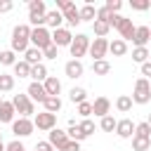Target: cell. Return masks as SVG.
<instances>
[{
    "label": "cell",
    "mask_w": 151,
    "mask_h": 151,
    "mask_svg": "<svg viewBox=\"0 0 151 151\" xmlns=\"http://www.w3.org/2000/svg\"><path fill=\"white\" fill-rule=\"evenodd\" d=\"M47 142L54 146V151H64V146H66L71 139H68V134H66L64 130L54 127V130H50V139H47Z\"/></svg>",
    "instance_id": "8"
},
{
    "label": "cell",
    "mask_w": 151,
    "mask_h": 151,
    "mask_svg": "<svg viewBox=\"0 0 151 151\" xmlns=\"http://www.w3.org/2000/svg\"><path fill=\"white\" fill-rule=\"evenodd\" d=\"M109 111H111V101H109L106 97H97V99L92 101V113H94V116L104 118V116H109Z\"/></svg>",
    "instance_id": "14"
},
{
    "label": "cell",
    "mask_w": 151,
    "mask_h": 151,
    "mask_svg": "<svg viewBox=\"0 0 151 151\" xmlns=\"http://www.w3.org/2000/svg\"><path fill=\"white\" fill-rule=\"evenodd\" d=\"M42 57H45V54H42L38 47H28V50H26V59H24V61H28L31 66H38Z\"/></svg>",
    "instance_id": "24"
},
{
    "label": "cell",
    "mask_w": 151,
    "mask_h": 151,
    "mask_svg": "<svg viewBox=\"0 0 151 151\" xmlns=\"http://www.w3.org/2000/svg\"><path fill=\"white\" fill-rule=\"evenodd\" d=\"M61 21H64V14H61L59 9H54V12H47V14H45V24H47V26H52L54 31H57V28H61Z\"/></svg>",
    "instance_id": "20"
},
{
    "label": "cell",
    "mask_w": 151,
    "mask_h": 151,
    "mask_svg": "<svg viewBox=\"0 0 151 151\" xmlns=\"http://www.w3.org/2000/svg\"><path fill=\"white\" fill-rule=\"evenodd\" d=\"M68 50H71V57L80 61V57H85V52H90V38H87L85 33H78V35L73 38V42H71Z\"/></svg>",
    "instance_id": "4"
},
{
    "label": "cell",
    "mask_w": 151,
    "mask_h": 151,
    "mask_svg": "<svg viewBox=\"0 0 151 151\" xmlns=\"http://www.w3.org/2000/svg\"><path fill=\"white\" fill-rule=\"evenodd\" d=\"M142 76H151V61L142 64Z\"/></svg>",
    "instance_id": "51"
},
{
    "label": "cell",
    "mask_w": 151,
    "mask_h": 151,
    "mask_svg": "<svg viewBox=\"0 0 151 151\" xmlns=\"http://www.w3.org/2000/svg\"><path fill=\"white\" fill-rule=\"evenodd\" d=\"M28 97H31V101H40V104H45V99H47L45 85H42V83H31V85H28Z\"/></svg>",
    "instance_id": "13"
},
{
    "label": "cell",
    "mask_w": 151,
    "mask_h": 151,
    "mask_svg": "<svg viewBox=\"0 0 151 151\" xmlns=\"http://www.w3.org/2000/svg\"><path fill=\"white\" fill-rule=\"evenodd\" d=\"M132 149L134 151H149L151 149V139H146V137H132Z\"/></svg>",
    "instance_id": "30"
},
{
    "label": "cell",
    "mask_w": 151,
    "mask_h": 151,
    "mask_svg": "<svg viewBox=\"0 0 151 151\" xmlns=\"http://www.w3.org/2000/svg\"><path fill=\"white\" fill-rule=\"evenodd\" d=\"M151 99V83L146 78H139L134 83V92H132V101L134 104H146Z\"/></svg>",
    "instance_id": "3"
},
{
    "label": "cell",
    "mask_w": 151,
    "mask_h": 151,
    "mask_svg": "<svg viewBox=\"0 0 151 151\" xmlns=\"http://www.w3.org/2000/svg\"><path fill=\"white\" fill-rule=\"evenodd\" d=\"M99 125H101V130H104V132H113V130H116V125H118V120H113L111 116H104Z\"/></svg>",
    "instance_id": "38"
},
{
    "label": "cell",
    "mask_w": 151,
    "mask_h": 151,
    "mask_svg": "<svg viewBox=\"0 0 151 151\" xmlns=\"http://www.w3.org/2000/svg\"><path fill=\"white\" fill-rule=\"evenodd\" d=\"M71 42H73V35H71V31L68 28H57L54 33H52V45L54 47H71Z\"/></svg>",
    "instance_id": "9"
},
{
    "label": "cell",
    "mask_w": 151,
    "mask_h": 151,
    "mask_svg": "<svg viewBox=\"0 0 151 151\" xmlns=\"http://www.w3.org/2000/svg\"><path fill=\"white\" fill-rule=\"evenodd\" d=\"M0 151H7V146H5V144H0Z\"/></svg>",
    "instance_id": "52"
},
{
    "label": "cell",
    "mask_w": 151,
    "mask_h": 151,
    "mask_svg": "<svg viewBox=\"0 0 151 151\" xmlns=\"http://www.w3.org/2000/svg\"><path fill=\"white\" fill-rule=\"evenodd\" d=\"M31 78H33V83H45L50 76H47V68H45V64H38V66H33L31 68Z\"/></svg>",
    "instance_id": "23"
},
{
    "label": "cell",
    "mask_w": 151,
    "mask_h": 151,
    "mask_svg": "<svg viewBox=\"0 0 151 151\" xmlns=\"http://www.w3.org/2000/svg\"><path fill=\"white\" fill-rule=\"evenodd\" d=\"M149 40H151V28H149V26H137L132 42H134L137 47H146V42H149Z\"/></svg>",
    "instance_id": "15"
},
{
    "label": "cell",
    "mask_w": 151,
    "mask_h": 151,
    "mask_svg": "<svg viewBox=\"0 0 151 151\" xmlns=\"http://www.w3.org/2000/svg\"><path fill=\"white\" fill-rule=\"evenodd\" d=\"M31 64L28 61H17L14 64V76H19V78H31Z\"/></svg>",
    "instance_id": "25"
},
{
    "label": "cell",
    "mask_w": 151,
    "mask_h": 151,
    "mask_svg": "<svg viewBox=\"0 0 151 151\" xmlns=\"http://www.w3.org/2000/svg\"><path fill=\"white\" fill-rule=\"evenodd\" d=\"M149 0H130V7L132 9H137V12H144V9H149Z\"/></svg>",
    "instance_id": "39"
},
{
    "label": "cell",
    "mask_w": 151,
    "mask_h": 151,
    "mask_svg": "<svg viewBox=\"0 0 151 151\" xmlns=\"http://www.w3.org/2000/svg\"><path fill=\"white\" fill-rule=\"evenodd\" d=\"M31 42H33V47H38L40 52H45L47 47H52V33H50L45 26L33 28V31H31Z\"/></svg>",
    "instance_id": "2"
},
{
    "label": "cell",
    "mask_w": 151,
    "mask_h": 151,
    "mask_svg": "<svg viewBox=\"0 0 151 151\" xmlns=\"http://www.w3.org/2000/svg\"><path fill=\"white\" fill-rule=\"evenodd\" d=\"M14 113H17L14 104L12 101H2V106H0V123H14Z\"/></svg>",
    "instance_id": "16"
},
{
    "label": "cell",
    "mask_w": 151,
    "mask_h": 151,
    "mask_svg": "<svg viewBox=\"0 0 151 151\" xmlns=\"http://www.w3.org/2000/svg\"><path fill=\"white\" fill-rule=\"evenodd\" d=\"M80 130H83V132H85V134H87V137H90V134H92V132H94V123H92V120H90V118H85V120H83V123H80Z\"/></svg>",
    "instance_id": "41"
},
{
    "label": "cell",
    "mask_w": 151,
    "mask_h": 151,
    "mask_svg": "<svg viewBox=\"0 0 151 151\" xmlns=\"http://www.w3.org/2000/svg\"><path fill=\"white\" fill-rule=\"evenodd\" d=\"M92 19H97V7H92L87 2L80 7V21H92Z\"/></svg>",
    "instance_id": "27"
},
{
    "label": "cell",
    "mask_w": 151,
    "mask_h": 151,
    "mask_svg": "<svg viewBox=\"0 0 151 151\" xmlns=\"http://www.w3.org/2000/svg\"><path fill=\"white\" fill-rule=\"evenodd\" d=\"M85 97H87V92H85L83 87H73V90L68 92V99H71L73 104H83V101H85Z\"/></svg>",
    "instance_id": "31"
},
{
    "label": "cell",
    "mask_w": 151,
    "mask_h": 151,
    "mask_svg": "<svg viewBox=\"0 0 151 151\" xmlns=\"http://www.w3.org/2000/svg\"><path fill=\"white\" fill-rule=\"evenodd\" d=\"M33 125L38 127V130H54V125H57V116L54 113H47V111H42V113H38L35 116V120H33Z\"/></svg>",
    "instance_id": "7"
},
{
    "label": "cell",
    "mask_w": 151,
    "mask_h": 151,
    "mask_svg": "<svg viewBox=\"0 0 151 151\" xmlns=\"http://www.w3.org/2000/svg\"><path fill=\"white\" fill-rule=\"evenodd\" d=\"M0 106H2V94H0Z\"/></svg>",
    "instance_id": "54"
},
{
    "label": "cell",
    "mask_w": 151,
    "mask_h": 151,
    "mask_svg": "<svg viewBox=\"0 0 151 151\" xmlns=\"http://www.w3.org/2000/svg\"><path fill=\"white\" fill-rule=\"evenodd\" d=\"M28 14H35V17H45V2L42 0H31L28 2Z\"/></svg>",
    "instance_id": "26"
},
{
    "label": "cell",
    "mask_w": 151,
    "mask_h": 151,
    "mask_svg": "<svg viewBox=\"0 0 151 151\" xmlns=\"http://www.w3.org/2000/svg\"><path fill=\"white\" fill-rule=\"evenodd\" d=\"M73 2L71 0H57V7H59V12H64V9H68Z\"/></svg>",
    "instance_id": "49"
},
{
    "label": "cell",
    "mask_w": 151,
    "mask_h": 151,
    "mask_svg": "<svg viewBox=\"0 0 151 151\" xmlns=\"http://www.w3.org/2000/svg\"><path fill=\"white\" fill-rule=\"evenodd\" d=\"M42 54H45V59H57V57H59V47H54V45H52V47H47Z\"/></svg>",
    "instance_id": "44"
},
{
    "label": "cell",
    "mask_w": 151,
    "mask_h": 151,
    "mask_svg": "<svg viewBox=\"0 0 151 151\" xmlns=\"http://www.w3.org/2000/svg\"><path fill=\"white\" fill-rule=\"evenodd\" d=\"M33 120H28V118H19V120H14L12 123V132L17 134V137H28L31 132H33Z\"/></svg>",
    "instance_id": "10"
},
{
    "label": "cell",
    "mask_w": 151,
    "mask_h": 151,
    "mask_svg": "<svg viewBox=\"0 0 151 151\" xmlns=\"http://www.w3.org/2000/svg\"><path fill=\"white\" fill-rule=\"evenodd\" d=\"M7 151H26V146H24L19 139H14V142H9V144H7Z\"/></svg>",
    "instance_id": "45"
},
{
    "label": "cell",
    "mask_w": 151,
    "mask_h": 151,
    "mask_svg": "<svg viewBox=\"0 0 151 151\" xmlns=\"http://www.w3.org/2000/svg\"><path fill=\"white\" fill-rule=\"evenodd\" d=\"M120 7H123V2H120V0H109V2H106V9H109L111 14H118V9H120Z\"/></svg>",
    "instance_id": "42"
},
{
    "label": "cell",
    "mask_w": 151,
    "mask_h": 151,
    "mask_svg": "<svg viewBox=\"0 0 151 151\" xmlns=\"http://www.w3.org/2000/svg\"><path fill=\"white\" fill-rule=\"evenodd\" d=\"M66 134H68V139H73V142H83L87 134L80 130V125H76V120H68V130H66Z\"/></svg>",
    "instance_id": "21"
},
{
    "label": "cell",
    "mask_w": 151,
    "mask_h": 151,
    "mask_svg": "<svg viewBox=\"0 0 151 151\" xmlns=\"http://www.w3.org/2000/svg\"><path fill=\"white\" fill-rule=\"evenodd\" d=\"M64 71H66V76L68 78H80L83 76V64L78 61V59H71V61H66V66H64Z\"/></svg>",
    "instance_id": "17"
},
{
    "label": "cell",
    "mask_w": 151,
    "mask_h": 151,
    "mask_svg": "<svg viewBox=\"0 0 151 151\" xmlns=\"http://www.w3.org/2000/svg\"><path fill=\"white\" fill-rule=\"evenodd\" d=\"M0 144H2V137H0Z\"/></svg>",
    "instance_id": "55"
},
{
    "label": "cell",
    "mask_w": 151,
    "mask_h": 151,
    "mask_svg": "<svg viewBox=\"0 0 151 151\" xmlns=\"http://www.w3.org/2000/svg\"><path fill=\"white\" fill-rule=\"evenodd\" d=\"M61 14H64V19L68 21V26H78V24H80V9H78L76 5H71V7L64 9Z\"/></svg>",
    "instance_id": "19"
},
{
    "label": "cell",
    "mask_w": 151,
    "mask_h": 151,
    "mask_svg": "<svg viewBox=\"0 0 151 151\" xmlns=\"http://www.w3.org/2000/svg\"><path fill=\"white\" fill-rule=\"evenodd\" d=\"M116 109H118V111H123V113H127V111L132 109V97H127V94H120V97L116 99Z\"/></svg>",
    "instance_id": "29"
},
{
    "label": "cell",
    "mask_w": 151,
    "mask_h": 151,
    "mask_svg": "<svg viewBox=\"0 0 151 151\" xmlns=\"http://www.w3.org/2000/svg\"><path fill=\"white\" fill-rule=\"evenodd\" d=\"M134 137H146V139H151V125H149V123H139V125L134 127Z\"/></svg>",
    "instance_id": "36"
},
{
    "label": "cell",
    "mask_w": 151,
    "mask_h": 151,
    "mask_svg": "<svg viewBox=\"0 0 151 151\" xmlns=\"http://www.w3.org/2000/svg\"><path fill=\"white\" fill-rule=\"evenodd\" d=\"M12 87H14V76L0 73V92H9Z\"/></svg>",
    "instance_id": "32"
},
{
    "label": "cell",
    "mask_w": 151,
    "mask_h": 151,
    "mask_svg": "<svg viewBox=\"0 0 151 151\" xmlns=\"http://www.w3.org/2000/svg\"><path fill=\"white\" fill-rule=\"evenodd\" d=\"M118 21H120V14H111V17H109V21H106V24H109V26H113V28H116V26H118Z\"/></svg>",
    "instance_id": "50"
},
{
    "label": "cell",
    "mask_w": 151,
    "mask_h": 151,
    "mask_svg": "<svg viewBox=\"0 0 151 151\" xmlns=\"http://www.w3.org/2000/svg\"><path fill=\"white\" fill-rule=\"evenodd\" d=\"M92 71H94L97 76H106V73L111 71V64H109L106 59H101V61H94V64H92Z\"/></svg>",
    "instance_id": "33"
},
{
    "label": "cell",
    "mask_w": 151,
    "mask_h": 151,
    "mask_svg": "<svg viewBox=\"0 0 151 151\" xmlns=\"http://www.w3.org/2000/svg\"><path fill=\"white\" fill-rule=\"evenodd\" d=\"M118 33H120V38L123 40H132L134 38V31H137V26L132 24V19H125V17H120V21H118Z\"/></svg>",
    "instance_id": "11"
},
{
    "label": "cell",
    "mask_w": 151,
    "mask_h": 151,
    "mask_svg": "<svg viewBox=\"0 0 151 151\" xmlns=\"http://www.w3.org/2000/svg\"><path fill=\"white\" fill-rule=\"evenodd\" d=\"M134 123L130 120V118H123V120H118V125H116V134L120 137V139H130V137H134Z\"/></svg>",
    "instance_id": "12"
},
{
    "label": "cell",
    "mask_w": 151,
    "mask_h": 151,
    "mask_svg": "<svg viewBox=\"0 0 151 151\" xmlns=\"http://www.w3.org/2000/svg\"><path fill=\"white\" fill-rule=\"evenodd\" d=\"M35 151H54V146L50 142H38L35 144Z\"/></svg>",
    "instance_id": "46"
},
{
    "label": "cell",
    "mask_w": 151,
    "mask_h": 151,
    "mask_svg": "<svg viewBox=\"0 0 151 151\" xmlns=\"http://www.w3.org/2000/svg\"><path fill=\"white\" fill-rule=\"evenodd\" d=\"M146 57H149V50L146 47H134L132 50V59L137 64H146Z\"/></svg>",
    "instance_id": "35"
},
{
    "label": "cell",
    "mask_w": 151,
    "mask_h": 151,
    "mask_svg": "<svg viewBox=\"0 0 151 151\" xmlns=\"http://www.w3.org/2000/svg\"><path fill=\"white\" fill-rule=\"evenodd\" d=\"M45 92H47V97H59V92H61V83H59V78H54V76H50L45 83Z\"/></svg>",
    "instance_id": "18"
},
{
    "label": "cell",
    "mask_w": 151,
    "mask_h": 151,
    "mask_svg": "<svg viewBox=\"0 0 151 151\" xmlns=\"http://www.w3.org/2000/svg\"><path fill=\"white\" fill-rule=\"evenodd\" d=\"M106 52H109V40H106V38H94V42L90 45L92 59H94V61H101V59L106 57Z\"/></svg>",
    "instance_id": "6"
},
{
    "label": "cell",
    "mask_w": 151,
    "mask_h": 151,
    "mask_svg": "<svg viewBox=\"0 0 151 151\" xmlns=\"http://www.w3.org/2000/svg\"><path fill=\"white\" fill-rule=\"evenodd\" d=\"M64 151H80V142H73V139H71V142L64 146Z\"/></svg>",
    "instance_id": "47"
},
{
    "label": "cell",
    "mask_w": 151,
    "mask_h": 151,
    "mask_svg": "<svg viewBox=\"0 0 151 151\" xmlns=\"http://www.w3.org/2000/svg\"><path fill=\"white\" fill-rule=\"evenodd\" d=\"M31 26H26V24H19V26H14V31H12V52H24L26 54V50H28V42H31Z\"/></svg>",
    "instance_id": "1"
},
{
    "label": "cell",
    "mask_w": 151,
    "mask_h": 151,
    "mask_svg": "<svg viewBox=\"0 0 151 151\" xmlns=\"http://www.w3.org/2000/svg\"><path fill=\"white\" fill-rule=\"evenodd\" d=\"M0 64H5V66H14V64H17V57H14V52H12V50H5V52H0Z\"/></svg>",
    "instance_id": "37"
},
{
    "label": "cell",
    "mask_w": 151,
    "mask_h": 151,
    "mask_svg": "<svg viewBox=\"0 0 151 151\" xmlns=\"http://www.w3.org/2000/svg\"><path fill=\"white\" fill-rule=\"evenodd\" d=\"M146 123H149V125H151V113H149V120H146Z\"/></svg>",
    "instance_id": "53"
},
{
    "label": "cell",
    "mask_w": 151,
    "mask_h": 151,
    "mask_svg": "<svg viewBox=\"0 0 151 151\" xmlns=\"http://www.w3.org/2000/svg\"><path fill=\"white\" fill-rule=\"evenodd\" d=\"M109 17H111V12H109L106 5H104V7L97 9V19H94V21H109Z\"/></svg>",
    "instance_id": "43"
},
{
    "label": "cell",
    "mask_w": 151,
    "mask_h": 151,
    "mask_svg": "<svg viewBox=\"0 0 151 151\" xmlns=\"http://www.w3.org/2000/svg\"><path fill=\"white\" fill-rule=\"evenodd\" d=\"M12 104H14V109L21 113V118H28V116L33 113V101H31L28 94H14Z\"/></svg>",
    "instance_id": "5"
},
{
    "label": "cell",
    "mask_w": 151,
    "mask_h": 151,
    "mask_svg": "<svg viewBox=\"0 0 151 151\" xmlns=\"http://www.w3.org/2000/svg\"><path fill=\"white\" fill-rule=\"evenodd\" d=\"M78 113H80L83 118L92 116V104H90V101H83V104H78Z\"/></svg>",
    "instance_id": "40"
},
{
    "label": "cell",
    "mask_w": 151,
    "mask_h": 151,
    "mask_svg": "<svg viewBox=\"0 0 151 151\" xmlns=\"http://www.w3.org/2000/svg\"><path fill=\"white\" fill-rule=\"evenodd\" d=\"M92 28H94V33H97L99 38H106V33L111 31V26H109L106 21H92Z\"/></svg>",
    "instance_id": "34"
},
{
    "label": "cell",
    "mask_w": 151,
    "mask_h": 151,
    "mask_svg": "<svg viewBox=\"0 0 151 151\" xmlns=\"http://www.w3.org/2000/svg\"><path fill=\"white\" fill-rule=\"evenodd\" d=\"M109 52H111L113 57H123V54L127 52V42H125L123 38H118V40L109 42Z\"/></svg>",
    "instance_id": "22"
},
{
    "label": "cell",
    "mask_w": 151,
    "mask_h": 151,
    "mask_svg": "<svg viewBox=\"0 0 151 151\" xmlns=\"http://www.w3.org/2000/svg\"><path fill=\"white\" fill-rule=\"evenodd\" d=\"M42 106H45V111H47V113H54V116H57V111L61 109V99H59V97H47Z\"/></svg>",
    "instance_id": "28"
},
{
    "label": "cell",
    "mask_w": 151,
    "mask_h": 151,
    "mask_svg": "<svg viewBox=\"0 0 151 151\" xmlns=\"http://www.w3.org/2000/svg\"><path fill=\"white\" fill-rule=\"evenodd\" d=\"M14 7V2L12 0H0V12H9Z\"/></svg>",
    "instance_id": "48"
}]
</instances>
